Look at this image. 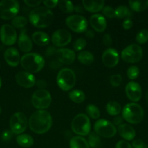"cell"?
<instances>
[{"label": "cell", "mask_w": 148, "mask_h": 148, "mask_svg": "<svg viewBox=\"0 0 148 148\" xmlns=\"http://www.w3.org/2000/svg\"><path fill=\"white\" fill-rule=\"evenodd\" d=\"M28 119L26 115L21 112L13 114L10 120V127L12 132L15 134H21L27 129Z\"/></svg>", "instance_id": "cell-11"}, {"label": "cell", "mask_w": 148, "mask_h": 148, "mask_svg": "<svg viewBox=\"0 0 148 148\" xmlns=\"http://www.w3.org/2000/svg\"><path fill=\"white\" fill-rule=\"evenodd\" d=\"M115 148H133L131 145L129 144L128 142L125 140H120L115 145Z\"/></svg>", "instance_id": "cell-45"}, {"label": "cell", "mask_w": 148, "mask_h": 148, "mask_svg": "<svg viewBox=\"0 0 148 148\" xmlns=\"http://www.w3.org/2000/svg\"><path fill=\"white\" fill-rule=\"evenodd\" d=\"M102 61L104 66L112 68L115 66L119 62V53L115 49L109 48L102 53Z\"/></svg>", "instance_id": "cell-15"}, {"label": "cell", "mask_w": 148, "mask_h": 148, "mask_svg": "<svg viewBox=\"0 0 148 148\" xmlns=\"http://www.w3.org/2000/svg\"><path fill=\"white\" fill-rule=\"evenodd\" d=\"M139 69L137 66H131L128 69L127 76L130 79H135L139 77Z\"/></svg>", "instance_id": "cell-37"}, {"label": "cell", "mask_w": 148, "mask_h": 148, "mask_svg": "<svg viewBox=\"0 0 148 148\" xmlns=\"http://www.w3.org/2000/svg\"><path fill=\"white\" fill-rule=\"evenodd\" d=\"M52 120L50 114L44 110H39L30 116L28 126L30 130L38 134L47 132L52 127Z\"/></svg>", "instance_id": "cell-1"}, {"label": "cell", "mask_w": 148, "mask_h": 148, "mask_svg": "<svg viewBox=\"0 0 148 148\" xmlns=\"http://www.w3.org/2000/svg\"><path fill=\"white\" fill-rule=\"evenodd\" d=\"M1 77H0V88H1Z\"/></svg>", "instance_id": "cell-54"}, {"label": "cell", "mask_w": 148, "mask_h": 148, "mask_svg": "<svg viewBox=\"0 0 148 148\" xmlns=\"http://www.w3.org/2000/svg\"><path fill=\"white\" fill-rule=\"evenodd\" d=\"M143 56V51L138 44H131L121 52V59L127 63H137Z\"/></svg>", "instance_id": "cell-8"}, {"label": "cell", "mask_w": 148, "mask_h": 148, "mask_svg": "<svg viewBox=\"0 0 148 148\" xmlns=\"http://www.w3.org/2000/svg\"><path fill=\"white\" fill-rule=\"evenodd\" d=\"M102 43L105 46H110L112 45V43H113V39H112L110 35L104 34L102 37Z\"/></svg>", "instance_id": "cell-43"}, {"label": "cell", "mask_w": 148, "mask_h": 148, "mask_svg": "<svg viewBox=\"0 0 148 148\" xmlns=\"http://www.w3.org/2000/svg\"><path fill=\"white\" fill-rule=\"evenodd\" d=\"M42 3H43L45 7H46L48 9H51L54 8L57 5H58L59 1L57 0H45V1H42Z\"/></svg>", "instance_id": "cell-42"}, {"label": "cell", "mask_w": 148, "mask_h": 148, "mask_svg": "<svg viewBox=\"0 0 148 148\" xmlns=\"http://www.w3.org/2000/svg\"><path fill=\"white\" fill-rule=\"evenodd\" d=\"M110 82L112 86L113 87H118L121 84L122 82V77L119 74H115L110 77Z\"/></svg>", "instance_id": "cell-39"}, {"label": "cell", "mask_w": 148, "mask_h": 148, "mask_svg": "<svg viewBox=\"0 0 148 148\" xmlns=\"http://www.w3.org/2000/svg\"><path fill=\"white\" fill-rule=\"evenodd\" d=\"M86 45V41L85 39L82 38H78L73 43V49L76 51H79L85 48Z\"/></svg>", "instance_id": "cell-38"}, {"label": "cell", "mask_w": 148, "mask_h": 148, "mask_svg": "<svg viewBox=\"0 0 148 148\" xmlns=\"http://www.w3.org/2000/svg\"><path fill=\"white\" fill-rule=\"evenodd\" d=\"M131 9L135 12H142L148 7V0L145 1H129Z\"/></svg>", "instance_id": "cell-30"}, {"label": "cell", "mask_w": 148, "mask_h": 148, "mask_svg": "<svg viewBox=\"0 0 148 148\" xmlns=\"http://www.w3.org/2000/svg\"><path fill=\"white\" fill-rule=\"evenodd\" d=\"M86 113L87 115L90 117V118L93 119H97L100 118V111L99 110L98 107L96 106L94 104H89L86 106Z\"/></svg>", "instance_id": "cell-33"}, {"label": "cell", "mask_w": 148, "mask_h": 148, "mask_svg": "<svg viewBox=\"0 0 148 148\" xmlns=\"http://www.w3.org/2000/svg\"><path fill=\"white\" fill-rule=\"evenodd\" d=\"M13 133L12 132L11 130H7V131L4 132L2 134V139L5 141H7V140H11V138L12 137Z\"/></svg>", "instance_id": "cell-48"}, {"label": "cell", "mask_w": 148, "mask_h": 148, "mask_svg": "<svg viewBox=\"0 0 148 148\" xmlns=\"http://www.w3.org/2000/svg\"><path fill=\"white\" fill-rule=\"evenodd\" d=\"M57 51V50L56 48H55L54 46H49V47L47 49H46V56H52V55H53L54 53H56Z\"/></svg>", "instance_id": "cell-50"}, {"label": "cell", "mask_w": 148, "mask_h": 148, "mask_svg": "<svg viewBox=\"0 0 148 148\" xmlns=\"http://www.w3.org/2000/svg\"><path fill=\"white\" fill-rule=\"evenodd\" d=\"M84 9L89 12H98L104 8V1H82Z\"/></svg>", "instance_id": "cell-24"}, {"label": "cell", "mask_w": 148, "mask_h": 148, "mask_svg": "<svg viewBox=\"0 0 148 148\" xmlns=\"http://www.w3.org/2000/svg\"><path fill=\"white\" fill-rule=\"evenodd\" d=\"M133 26V21L131 18H126L123 23V27L125 30H129Z\"/></svg>", "instance_id": "cell-47"}, {"label": "cell", "mask_w": 148, "mask_h": 148, "mask_svg": "<svg viewBox=\"0 0 148 148\" xmlns=\"http://www.w3.org/2000/svg\"><path fill=\"white\" fill-rule=\"evenodd\" d=\"M146 101H147V105H148V89H147V92H146Z\"/></svg>", "instance_id": "cell-53"}, {"label": "cell", "mask_w": 148, "mask_h": 148, "mask_svg": "<svg viewBox=\"0 0 148 148\" xmlns=\"http://www.w3.org/2000/svg\"><path fill=\"white\" fill-rule=\"evenodd\" d=\"M89 23L95 31L102 33L107 27V22L104 16L100 14H94L90 17Z\"/></svg>", "instance_id": "cell-20"}, {"label": "cell", "mask_w": 148, "mask_h": 148, "mask_svg": "<svg viewBox=\"0 0 148 148\" xmlns=\"http://www.w3.org/2000/svg\"><path fill=\"white\" fill-rule=\"evenodd\" d=\"M88 144L91 148H100L101 146V140L100 137L97 133L91 132L89 135Z\"/></svg>", "instance_id": "cell-32"}, {"label": "cell", "mask_w": 148, "mask_h": 148, "mask_svg": "<svg viewBox=\"0 0 148 148\" xmlns=\"http://www.w3.org/2000/svg\"><path fill=\"white\" fill-rule=\"evenodd\" d=\"M35 85L39 88V90H44V88L47 87V82L44 79H39V80L36 81Z\"/></svg>", "instance_id": "cell-46"}, {"label": "cell", "mask_w": 148, "mask_h": 148, "mask_svg": "<svg viewBox=\"0 0 148 148\" xmlns=\"http://www.w3.org/2000/svg\"><path fill=\"white\" fill-rule=\"evenodd\" d=\"M1 107H0V114H1Z\"/></svg>", "instance_id": "cell-55"}, {"label": "cell", "mask_w": 148, "mask_h": 148, "mask_svg": "<svg viewBox=\"0 0 148 148\" xmlns=\"http://www.w3.org/2000/svg\"><path fill=\"white\" fill-rule=\"evenodd\" d=\"M118 132L119 135L127 141L133 140L136 136V132L131 125L127 124H122L118 127Z\"/></svg>", "instance_id": "cell-22"}, {"label": "cell", "mask_w": 148, "mask_h": 148, "mask_svg": "<svg viewBox=\"0 0 148 148\" xmlns=\"http://www.w3.org/2000/svg\"><path fill=\"white\" fill-rule=\"evenodd\" d=\"M4 57L7 64L12 67L17 66L20 62V59H21L18 51L13 47L6 49L4 53Z\"/></svg>", "instance_id": "cell-19"}, {"label": "cell", "mask_w": 148, "mask_h": 148, "mask_svg": "<svg viewBox=\"0 0 148 148\" xmlns=\"http://www.w3.org/2000/svg\"><path fill=\"white\" fill-rule=\"evenodd\" d=\"M123 121V116H115V118L113 119V124H114V125L119 126L120 125V124H122Z\"/></svg>", "instance_id": "cell-49"}, {"label": "cell", "mask_w": 148, "mask_h": 148, "mask_svg": "<svg viewBox=\"0 0 148 148\" xmlns=\"http://www.w3.org/2000/svg\"><path fill=\"white\" fill-rule=\"evenodd\" d=\"M106 111L110 116H118L121 112V106L116 101H110L106 106Z\"/></svg>", "instance_id": "cell-27"}, {"label": "cell", "mask_w": 148, "mask_h": 148, "mask_svg": "<svg viewBox=\"0 0 148 148\" xmlns=\"http://www.w3.org/2000/svg\"><path fill=\"white\" fill-rule=\"evenodd\" d=\"M94 132L99 136L104 138H111L117 133V130L113 123L106 119L97 120L94 126Z\"/></svg>", "instance_id": "cell-9"}, {"label": "cell", "mask_w": 148, "mask_h": 148, "mask_svg": "<svg viewBox=\"0 0 148 148\" xmlns=\"http://www.w3.org/2000/svg\"><path fill=\"white\" fill-rule=\"evenodd\" d=\"M59 9L64 13H71L74 10V6L71 1L68 0L59 1L58 3Z\"/></svg>", "instance_id": "cell-34"}, {"label": "cell", "mask_w": 148, "mask_h": 148, "mask_svg": "<svg viewBox=\"0 0 148 148\" xmlns=\"http://www.w3.org/2000/svg\"><path fill=\"white\" fill-rule=\"evenodd\" d=\"M18 46L20 50L25 53H28L33 49V42L28 36L26 34V30L23 29L19 36Z\"/></svg>", "instance_id": "cell-21"}, {"label": "cell", "mask_w": 148, "mask_h": 148, "mask_svg": "<svg viewBox=\"0 0 148 148\" xmlns=\"http://www.w3.org/2000/svg\"><path fill=\"white\" fill-rule=\"evenodd\" d=\"M131 16V12L126 6H119L115 10V17H116L117 18L123 19L126 18V17L130 18Z\"/></svg>", "instance_id": "cell-31"}, {"label": "cell", "mask_w": 148, "mask_h": 148, "mask_svg": "<svg viewBox=\"0 0 148 148\" xmlns=\"http://www.w3.org/2000/svg\"><path fill=\"white\" fill-rule=\"evenodd\" d=\"M126 94L130 101L137 102L141 99L142 95V90L140 85L133 81H131L126 86Z\"/></svg>", "instance_id": "cell-16"}, {"label": "cell", "mask_w": 148, "mask_h": 148, "mask_svg": "<svg viewBox=\"0 0 148 148\" xmlns=\"http://www.w3.org/2000/svg\"><path fill=\"white\" fill-rule=\"evenodd\" d=\"M28 17L29 21L33 26L44 28L52 24L54 15L49 9L45 7H38L30 11Z\"/></svg>", "instance_id": "cell-2"}, {"label": "cell", "mask_w": 148, "mask_h": 148, "mask_svg": "<svg viewBox=\"0 0 148 148\" xmlns=\"http://www.w3.org/2000/svg\"><path fill=\"white\" fill-rule=\"evenodd\" d=\"M78 60L82 64L90 65L93 63L94 60V56L91 53L88 51H81L78 55Z\"/></svg>", "instance_id": "cell-28"}, {"label": "cell", "mask_w": 148, "mask_h": 148, "mask_svg": "<svg viewBox=\"0 0 148 148\" xmlns=\"http://www.w3.org/2000/svg\"><path fill=\"white\" fill-rule=\"evenodd\" d=\"M71 128L73 132L78 135H88L91 131V122L88 116L84 114L75 116L71 123Z\"/></svg>", "instance_id": "cell-5"}, {"label": "cell", "mask_w": 148, "mask_h": 148, "mask_svg": "<svg viewBox=\"0 0 148 148\" xmlns=\"http://www.w3.org/2000/svg\"><path fill=\"white\" fill-rule=\"evenodd\" d=\"M86 37H88L89 38H93L94 37V33L92 30H88L86 31Z\"/></svg>", "instance_id": "cell-52"}, {"label": "cell", "mask_w": 148, "mask_h": 148, "mask_svg": "<svg viewBox=\"0 0 148 148\" xmlns=\"http://www.w3.org/2000/svg\"><path fill=\"white\" fill-rule=\"evenodd\" d=\"M20 10V4L16 0H2L0 1V19L11 20L15 18Z\"/></svg>", "instance_id": "cell-7"}, {"label": "cell", "mask_w": 148, "mask_h": 148, "mask_svg": "<svg viewBox=\"0 0 148 148\" xmlns=\"http://www.w3.org/2000/svg\"><path fill=\"white\" fill-rule=\"evenodd\" d=\"M41 1H39V0H25L24 3L28 5V7H38V6H39L41 3Z\"/></svg>", "instance_id": "cell-44"}, {"label": "cell", "mask_w": 148, "mask_h": 148, "mask_svg": "<svg viewBox=\"0 0 148 148\" xmlns=\"http://www.w3.org/2000/svg\"><path fill=\"white\" fill-rule=\"evenodd\" d=\"M31 102L33 106L39 110L49 108L52 102L50 93L46 90H37L32 95Z\"/></svg>", "instance_id": "cell-10"}, {"label": "cell", "mask_w": 148, "mask_h": 148, "mask_svg": "<svg viewBox=\"0 0 148 148\" xmlns=\"http://www.w3.org/2000/svg\"><path fill=\"white\" fill-rule=\"evenodd\" d=\"M16 141L20 147L25 148L31 147L34 143L33 137L29 134H19L16 138Z\"/></svg>", "instance_id": "cell-25"}, {"label": "cell", "mask_w": 148, "mask_h": 148, "mask_svg": "<svg viewBox=\"0 0 148 148\" xmlns=\"http://www.w3.org/2000/svg\"><path fill=\"white\" fill-rule=\"evenodd\" d=\"M28 20L23 16H17L15 18H13L12 21V25L13 27L16 28H22L24 27L27 25Z\"/></svg>", "instance_id": "cell-35"}, {"label": "cell", "mask_w": 148, "mask_h": 148, "mask_svg": "<svg viewBox=\"0 0 148 148\" xmlns=\"http://www.w3.org/2000/svg\"><path fill=\"white\" fill-rule=\"evenodd\" d=\"M122 116L123 119L130 124H139L144 118V110L139 104L130 103L126 104L123 108Z\"/></svg>", "instance_id": "cell-4"}, {"label": "cell", "mask_w": 148, "mask_h": 148, "mask_svg": "<svg viewBox=\"0 0 148 148\" xmlns=\"http://www.w3.org/2000/svg\"><path fill=\"white\" fill-rule=\"evenodd\" d=\"M45 61L43 56L36 53H28L20 59L22 67L29 73H37L44 66Z\"/></svg>", "instance_id": "cell-3"}, {"label": "cell", "mask_w": 148, "mask_h": 148, "mask_svg": "<svg viewBox=\"0 0 148 148\" xmlns=\"http://www.w3.org/2000/svg\"><path fill=\"white\" fill-rule=\"evenodd\" d=\"M69 98L75 103H81L84 101L86 95L84 92L81 90H74L69 92Z\"/></svg>", "instance_id": "cell-29"}, {"label": "cell", "mask_w": 148, "mask_h": 148, "mask_svg": "<svg viewBox=\"0 0 148 148\" xmlns=\"http://www.w3.org/2000/svg\"><path fill=\"white\" fill-rule=\"evenodd\" d=\"M74 10H75L76 12L78 13H84V7H83L81 5H76L74 7Z\"/></svg>", "instance_id": "cell-51"}, {"label": "cell", "mask_w": 148, "mask_h": 148, "mask_svg": "<svg viewBox=\"0 0 148 148\" xmlns=\"http://www.w3.org/2000/svg\"><path fill=\"white\" fill-rule=\"evenodd\" d=\"M75 75L73 71L69 68H64L58 72L57 77V84L61 90L68 91L72 89L75 84Z\"/></svg>", "instance_id": "cell-6"}, {"label": "cell", "mask_w": 148, "mask_h": 148, "mask_svg": "<svg viewBox=\"0 0 148 148\" xmlns=\"http://www.w3.org/2000/svg\"><path fill=\"white\" fill-rule=\"evenodd\" d=\"M132 146L133 148H148V145L145 144L140 139H136L132 143Z\"/></svg>", "instance_id": "cell-41"}, {"label": "cell", "mask_w": 148, "mask_h": 148, "mask_svg": "<svg viewBox=\"0 0 148 148\" xmlns=\"http://www.w3.org/2000/svg\"><path fill=\"white\" fill-rule=\"evenodd\" d=\"M102 13L105 17L111 19L115 17V10L110 6H105L102 9Z\"/></svg>", "instance_id": "cell-40"}, {"label": "cell", "mask_w": 148, "mask_h": 148, "mask_svg": "<svg viewBox=\"0 0 148 148\" xmlns=\"http://www.w3.org/2000/svg\"><path fill=\"white\" fill-rule=\"evenodd\" d=\"M67 26L75 33H84L87 30L88 23L85 17L78 14L71 15L65 20Z\"/></svg>", "instance_id": "cell-12"}, {"label": "cell", "mask_w": 148, "mask_h": 148, "mask_svg": "<svg viewBox=\"0 0 148 148\" xmlns=\"http://www.w3.org/2000/svg\"><path fill=\"white\" fill-rule=\"evenodd\" d=\"M57 59L60 64H71L75 59V54L73 51L69 49H59L56 52Z\"/></svg>", "instance_id": "cell-18"}, {"label": "cell", "mask_w": 148, "mask_h": 148, "mask_svg": "<svg viewBox=\"0 0 148 148\" xmlns=\"http://www.w3.org/2000/svg\"><path fill=\"white\" fill-rule=\"evenodd\" d=\"M136 40L139 44H144L148 41V30L144 29L136 34Z\"/></svg>", "instance_id": "cell-36"}, {"label": "cell", "mask_w": 148, "mask_h": 148, "mask_svg": "<svg viewBox=\"0 0 148 148\" xmlns=\"http://www.w3.org/2000/svg\"><path fill=\"white\" fill-rule=\"evenodd\" d=\"M32 40L38 46H44L49 44L50 41V38L46 33L42 31H36L32 35Z\"/></svg>", "instance_id": "cell-23"}, {"label": "cell", "mask_w": 148, "mask_h": 148, "mask_svg": "<svg viewBox=\"0 0 148 148\" xmlns=\"http://www.w3.org/2000/svg\"><path fill=\"white\" fill-rule=\"evenodd\" d=\"M15 80L19 85L25 88H30L36 84L33 74L28 72H19L15 76Z\"/></svg>", "instance_id": "cell-17"}, {"label": "cell", "mask_w": 148, "mask_h": 148, "mask_svg": "<svg viewBox=\"0 0 148 148\" xmlns=\"http://www.w3.org/2000/svg\"><path fill=\"white\" fill-rule=\"evenodd\" d=\"M70 147L71 148H89L88 142L81 136L73 137L70 140Z\"/></svg>", "instance_id": "cell-26"}, {"label": "cell", "mask_w": 148, "mask_h": 148, "mask_svg": "<svg viewBox=\"0 0 148 148\" xmlns=\"http://www.w3.org/2000/svg\"><path fill=\"white\" fill-rule=\"evenodd\" d=\"M71 39H72V36L71 33L65 29H59L55 31L51 38L54 46L57 47L67 46L68 43H71Z\"/></svg>", "instance_id": "cell-14"}, {"label": "cell", "mask_w": 148, "mask_h": 148, "mask_svg": "<svg viewBox=\"0 0 148 148\" xmlns=\"http://www.w3.org/2000/svg\"><path fill=\"white\" fill-rule=\"evenodd\" d=\"M0 40L6 46H12L17 40V32L9 24L3 25L0 29Z\"/></svg>", "instance_id": "cell-13"}]
</instances>
